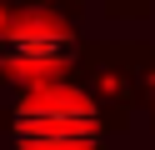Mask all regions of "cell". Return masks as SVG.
<instances>
[{"mask_svg": "<svg viewBox=\"0 0 155 150\" xmlns=\"http://www.w3.org/2000/svg\"><path fill=\"white\" fill-rule=\"evenodd\" d=\"M140 105H145V115H150V125H155V55H150V70H145V90H140Z\"/></svg>", "mask_w": 155, "mask_h": 150, "instance_id": "277c9868", "label": "cell"}, {"mask_svg": "<svg viewBox=\"0 0 155 150\" xmlns=\"http://www.w3.org/2000/svg\"><path fill=\"white\" fill-rule=\"evenodd\" d=\"M85 45L90 40L80 20L30 0H0V85H10L15 95L75 80L85 65Z\"/></svg>", "mask_w": 155, "mask_h": 150, "instance_id": "6da1fadb", "label": "cell"}, {"mask_svg": "<svg viewBox=\"0 0 155 150\" xmlns=\"http://www.w3.org/2000/svg\"><path fill=\"white\" fill-rule=\"evenodd\" d=\"M5 130L15 150H105L115 140L110 115L80 80L20 90L5 110Z\"/></svg>", "mask_w": 155, "mask_h": 150, "instance_id": "7a4b0ae2", "label": "cell"}, {"mask_svg": "<svg viewBox=\"0 0 155 150\" xmlns=\"http://www.w3.org/2000/svg\"><path fill=\"white\" fill-rule=\"evenodd\" d=\"M150 55H155L150 40H90V45H85V65H80L75 80H80L95 95V105L110 115L115 135H125L130 120H135Z\"/></svg>", "mask_w": 155, "mask_h": 150, "instance_id": "3957f363", "label": "cell"}]
</instances>
